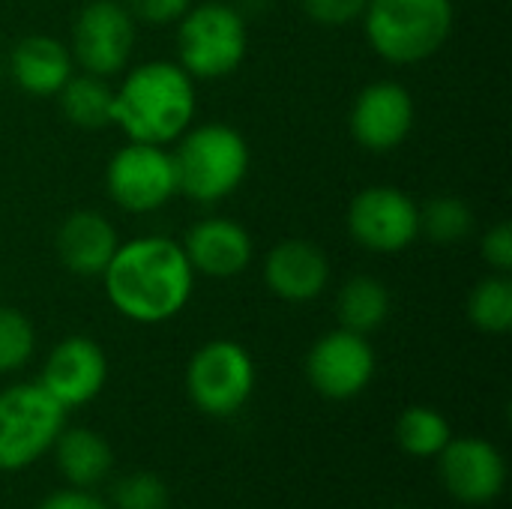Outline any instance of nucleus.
Returning a JSON list of instances; mask_svg holds the SVG:
<instances>
[{"instance_id": "nucleus-1", "label": "nucleus", "mask_w": 512, "mask_h": 509, "mask_svg": "<svg viewBox=\"0 0 512 509\" xmlns=\"http://www.w3.org/2000/svg\"><path fill=\"white\" fill-rule=\"evenodd\" d=\"M111 306L135 324H165L177 318L195 285V270L171 237H135L120 243L102 273Z\"/></svg>"}, {"instance_id": "nucleus-2", "label": "nucleus", "mask_w": 512, "mask_h": 509, "mask_svg": "<svg viewBox=\"0 0 512 509\" xmlns=\"http://www.w3.org/2000/svg\"><path fill=\"white\" fill-rule=\"evenodd\" d=\"M195 117V81L180 63L153 60L126 75L114 90L111 123H117L129 141L171 144Z\"/></svg>"}, {"instance_id": "nucleus-3", "label": "nucleus", "mask_w": 512, "mask_h": 509, "mask_svg": "<svg viewBox=\"0 0 512 509\" xmlns=\"http://www.w3.org/2000/svg\"><path fill=\"white\" fill-rule=\"evenodd\" d=\"M453 0H369L366 39L378 57L411 66L435 57L453 30Z\"/></svg>"}, {"instance_id": "nucleus-4", "label": "nucleus", "mask_w": 512, "mask_h": 509, "mask_svg": "<svg viewBox=\"0 0 512 509\" xmlns=\"http://www.w3.org/2000/svg\"><path fill=\"white\" fill-rule=\"evenodd\" d=\"M174 156L177 192L198 204L228 198L249 174V147L243 135L225 123H204L180 135Z\"/></svg>"}, {"instance_id": "nucleus-5", "label": "nucleus", "mask_w": 512, "mask_h": 509, "mask_svg": "<svg viewBox=\"0 0 512 509\" xmlns=\"http://www.w3.org/2000/svg\"><path fill=\"white\" fill-rule=\"evenodd\" d=\"M66 426V408L36 381L0 393V471L15 474L51 453Z\"/></svg>"}, {"instance_id": "nucleus-6", "label": "nucleus", "mask_w": 512, "mask_h": 509, "mask_svg": "<svg viewBox=\"0 0 512 509\" xmlns=\"http://www.w3.org/2000/svg\"><path fill=\"white\" fill-rule=\"evenodd\" d=\"M246 48V21L234 6L210 0L201 6H189V12L180 18L177 54L192 81H216L231 75L243 63Z\"/></svg>"}, {"instance_id": "nucleus-7", "label": "nucleus", "mask_w": 512, "mask_h": 509, "mask_svg": "<svg viewBox=\"0 0 512 509\" xmlns=\"http://www.w3.org/2000/svg\"><path fill=\"white\" fill-rule=\"evenodd\" d=\"M255 390V363L240 342L213 339L201 345L186 369L192 405L210 417L237 414Z\"/></svg>"}, {"instance_id": "nucleus-8", "label": "nucleus", "mask_w": 512, "mask_h": 509, "mask_svg": "<svg viewBox=\"0 0 512 509\" xmlns=\"http://www.w3.org/2000/svg\"><path fill=\"white\" fill-rule=\"evenodd\" d=\"M111 201L126 213H153L177 195L174 156L159 144L129 141L117 150L105 171Z\"/></svg>"}, {"instance_id": "nucleus-9", "label": "nucleus", "mask_w": 512, "mask_h": 509, "mask_svg": "<svg viewBox=\"0 0 512 509\" xmlns=\"http://www.w3.org/2000/svg\"><path fill=\"white\" fill-rule=\"evenodd\" d=\"M135 45V18L117 0H93L72 27V63L84 72L108 78L126 69Z\"/></svg>"}, {"instance_id": "nucleus-10", "label": "nucleus", "mask_w": 512, "mask_h": 509, "mask_svg": "<svg viewBox=\"0 0 512 509\" xmlns=\"http://www.w3.org/2000/svg\"><path fill=\"white\" fill-rule=\"evenodd\" d=\"M351 237L381 255L408 249L420 234V207L396 186H369L348 207Z\"/></svg>"}, {"instance_id": "nucleus-11", "label": "nucleus", "mask_w": 512, "mask_h": 509, "mask_svg": "<svg viewBox=\"0 0 512 509\" xmlns=\"http://www.w3.org/2000/svg\"><path fill=\"white\" fill-rule=\"evenodd\" d=\"M306 378L318 396L330 402H348L372 384L375 351L366 336L339 327L309 348Z\"/></svg>"}, {"instance_id": "nucleus-12", "label": "nucleus", "mask_w": 512, "mask_h": 509, "mask_svg": "<svg viewBox=\"0 0 512 509\" xmlns=\"http://www.w3.org/2000/svg\"><path fill=\"white\" fill-rule=\"evenodd\" d=\"M438 477L453 501L465 507H486L498 501L507 486V462L486 438H450L438 453Z\"/></svg>"}, {"instance_id": "nucleus-13", "label": "nucleus", "mask_w": 512, "mask_h": 509, "mask_svg": "<svg viewBox=\"0 0 512 509\" xmlns=\"http://www.w3.org/2000/svg\"><path fill=\"white\" fill-rule=\"evenodd\" d=\"M414 129V99L396 81H375L360 90L351 108V135L372 153L396 150Z\"/></svg>"}, {"instance_id": "nucleus-14", "label": "nucleus", "mask_w": 512, "mask_h": 509, "mask_svg": "<svg viewBox=\"0 0 512 509\" xmlns=\"http://www.w3.org/2000/svg\"><path fill=\"white\" fill-rule=\"evenodd\" d=\"M108 381L105 351L87 336H69L48 354L39 384L66 408L90 405Z\"/></svg>"}, {"instance_id": "nucleus-15", "label": "nucleus", "mask_w": 512, "mask_h": 509, "mask_svg": "<svg viewBox=\"0 0 512 509\" xmlns=\"http://www.w3.org/2000/svg\"><path fill=\"white\" fill-rule=\"evenodd\" d=\"M264 282L279 300L309 303L327 288L330 261L309 240H282L264 261Z\"/></svg>"}, {"instance_id": "nucleus-16", "label": "nucleus", "mask_w": 512, "mask_h": 509, "mask_svg": "<svg viewBox=\"0 0 512 509\" xmlns=\"http://www.w3.org/2000/svg\"><path fill=\"white\" fill-rule=\"evenodd\" d=\"M183 252L195 273L210 279H231L249 267L252 237L231 219H204L189 228Z\"/></svg>"}, {"instance_id": "nucleus-17", "label": "nucleus", "mask_w": 512, "mask_h": 509, "mask_svg": "<svg viewBox=\"0 0 512 509\" xmlns=\"http://www.w3.org/2000/svg\"><path fill=\"white\" fill-rule=\"evenodd\" d=\"M57 258L75 276H102L120 240L114 225L96 210H75L57 231Z\"/></svg>"}, {"instance_id": "nucleus-18", "label": "nucleus", "mask_w": 512, "mask_h": 509, "mask_svg": "<svg viewBox=\"0 0 512 509\" xmlns=\"http://www.w3.org/2000/svg\"><path fill=\"white\" fill-rule=\"evenodd\" d=\"M72 54L51 36H27L12 48L9 69L15 84L30 96H57L72 78Z\"/></svg>"}, {"instance_id": "nucleus-19", "label": "nucleus", "mask_w": 512, "mask_h": 509, "mask_svg": "<svg viewBox=\"0 0 512 509\" xmlns=\"http://www.w3.org/2000/svg\"><path fill=\"white\" fill-rule=\"evenodd\" d=\"M54 462L63 480L75 489H96L102 486L111 471H114V453L111 444L93 432V429H66L57 435L54 447Z\"/></svg>"}, {"instance_id": "nucleus-20", "label": "nucleus", "mask_w": 512, "mask_h": 509, "mask_svg": "<svg viewBox=\"0 0 512 509\" xmlns=\"http://www.w3.org/2000/svg\"><path fill=\"white\" fill-rule=\"evenodd\" d=\"M390 315V291L375 276H354L336 297V318L342 330L369 336Z\"/></svg>"}, {"instance_id": "nucleus-21", "label": "nucleus", "mask_w": 512, "mask_h": 509, "mask_svg": "<svg viewBox=\"0 0 512 509\" xmlns=\"http://www.w3.org/2000/svg\"><path fill=\"white\" fill-rule=\"evenodd\" d=\"M60 108L66 120L78 129H102L111 126V108H114V90L99 75H72L60 87Z\"/></svg>"}, {"instance_id": "nucleus-22", "label": "nucleus", "mask_w": 512, "mask_h": 509, "mask_svg": "<svg viewBox=\"0 0 512 509\" xmlns=\"http://www.w3.org/2000/svg\"><path fill=\"white\" fill-rule=\"evenodd\" d=\"M453 432L441 411L426 405H411L396 420V444L411 459H438V453L450 444Z\"/></svg>"}, {"instance_id": "nucleus-23", "label": "nucleus", "mask_w": 512, "mask_h": 509, "mask_svg": "<svg viewBox=\"0 0 512 509\" xmlns=\"http://www.w3.org/2000/svg\"><path fill=\"white\" fill-rule=\"evenodd\" d=\"M468 318L480 333L504 336L512 327V282L507 273L483 279L468 297Z\"/></svg>"}, {"instance_id": "nucleus-24", "label": "nucleus", "mask_w": 512, "mask_h": 509, "mask_svg": "<svg viewBox=\"0 0 512 509\" xmlns=\"http://www.w3.org/2000/svg\"><path fill=\"white\" fill-rule=\"evenodd\" d=\"M474 231V213L465 201L453 195L432 198L420 210V234H426L438 246H453Z\"/></svg>"}, {"instance_id": "nucleus-25", "label": "nucleus", "mask_w": 512, "mask_h": 509, "mask_svg": "<svg viewBox=\"0 0 512 509\" xmlns=\"http://www.w3.org/2000/svg\"><path fill=\"white\" fill-rule=\"evenodd\" d=\"M36 351V330L24 312L0 306V375L18 372Z\"/></svg>"}, {"instance_id": "nucleus-26", "label": "nucleus", "mask_w": 512, "mask_h": 509, "mask_svg": "<svg viewBox=\"0 0 512 509\" xmlns=\"http://www.w3.org/2000/svg\"><path fill=\"white\" fill-rule=\"evenodd\" d=\"M111 509H168V486L150 471H132L111 489Z\"/></svg>"}, {"instance_id": "nucleus-27", "label": "nucleus", "mask_w": 512, "mask_h": 509, "mask_svg": "<svg viewBox=\"0 0 512 509\" xmlns=\"http://www.w3.org/2000/svg\"><path fill=\"white\" fill-rule=\"evenodd\" d=\"M369 0H303L306 15L324 27H342L363 18Z\"/></svg>"}, {"instance_id": "nucleus-28", "label": "nucleus", "mask_w": 512, "mask_h": 509, "mask_svg": "<svg viewBox=\"0 0 512 509\" xmlns=\"http://www.w3.org/2000/svg\"><path fill=\"white\" fill-rule=\"evenodd\" d=\"M123 6L144 24H174L189 12L192 0H123Z\"/></svg>"}, {"instance_id": "nucleus-29", "label": "nucleus", "mask_w": 512, "mask_h": 509, "mask_svg": "<svg viewBox=\"0 0 512 509\" xmlns=\"http://www.w3.org/2000/svg\"><path fill=\"white\" fill-rule=\"evenodd\" d=\"M480 255H483V261L492 267V270H498V273H510L512 270V228L510 222H501V225H495L486 237H483V243H480Z\"/></svg>"}, {"instance_id": "nucleus-30", "label": "nucleus", "mask_w": 512, "mask_h": 509, "mask_svg": "<svg viewBox=\"0 0 512 509\" xmlns=\"http://www.w3.org/2000/svg\"><path fill=\"white\" fill-rule=\"evenodd\" d=\"M36 509H111L105 504V498L96 495V489H57L48 498H42V504Z\"/></svg>"}]
</instances>
